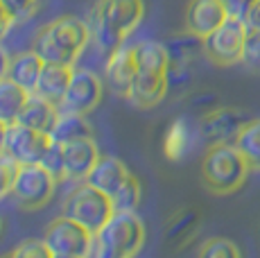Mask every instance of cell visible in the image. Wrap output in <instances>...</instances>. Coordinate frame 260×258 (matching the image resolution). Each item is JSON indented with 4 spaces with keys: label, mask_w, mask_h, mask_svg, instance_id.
Listing matches in <instances>:
<instances>
[{
    "label": "cell",
    "mask_w": 260,
    "mask_h": 258,
    "mask_svg": "<svg viewBox=\"0 0 260 258\" xmlns=\"http://www.w3.org/2000/svg\"><path fill=\"white\" fill-rule=\"evenodd\" d=\"M143 18V0H98L86 18V25L91 29V46L109 57L141 25Z\"/></svg>",
    "instance_id": "cell-1"
},
{
    "label": "cell",
    "mask_w": 260,
    "mask_h": 258,
    "mask_svg": "<svg viewBox=\"0 0 260 258\" xmlns=\"http://www.w3.org/2000/svg\"><path fill=\"white\" fill-rule=\"evenodd\" d=\"M88 43H91V29L86 21L75 16H59L34 34L32 50L43 59V63L77 66Z\"/></svg>",
    "instance_id": "cell-2"
},
{
    "label": "cell",
    "mask_w": 260,
    "mask_h": 258,
    "mask_svg": "<svg viewBox=\"0 0 260 258\" xmlns=\"http://www.w3.org/2000/svg\"><path fill=\"white\" fill-rule=\"evenodd\" d=\"M145 224L136 211H116L107 224L95 233L93 256L98 258H129L145 245Z\"/></svg>",
    "instance_id": "cell-3"
},
{
    "label": "cell",
    "mask_w": 260,
    "mask_h": 258,
    "mask_svg": "<svg viewBox=\"0 0 260 258\" xmlns=\"http://www.w3.org/2000/svg\"><path fill=\"white\" fill-rule=\"evenodd\" d=\"M251 170L247 158L233 143H215L202 158V179L206 188L217 195L236 192Z\"/></svg>",
    "instance_id": "cell-4"
},
{
    "label": "cell",
    "mask_w": 260,
    "mask_h": 258,
    "mask_svg": "<svg viewBox=\"0 0 260 258\" xmlns=\"http://www.w3.org/2000/svg\"><path fill=\"white\" fill-rule=\"evenodd\" d=\"M113 213H116L113 200L88 181H77V186L68 192L61 204V215L79 222L91 233H98L102 229Z\"/></svg>",
    "instance_id": "cell-5"
},
{
    "label": "cell",
    "mask_w": 260,
    "mask_h": 258,
    "mask_svg": "<svg viewBox=\"0 0 260 258\" xmlns=\"http://www.w3.org/2000/svg\"><path fill=\"white\" fill-rule=\"evenodd\" d=\"M43 240L52 251V258H86L93 256L95 233L71 217L59 215L48 224Z\"/></svg>",
    "instance_id": "cell-6"
},
{
    "label": "cell",
    "mask_w": 260,
    "mask_h": 258,
    "mask_svg": "<svg viewBox=\"0 0 260 258\" xmlns=\"http://www.w3.org/2000/svg\"><path fill=\"white\" fill-rule=\"evenodd\" d=\"M57 179L41 166V163H21L14 177L12 197L25 211H39L54 197Z\"/></svg>",
    "instance_id": "cell-7"
},
{
    "label": "cell",
    "mask_w": 260,
    "mask_h": 258,
    "mask_svg": "<svg viewBox=\"0 0 260 258\" xmlns=\"http://www.w3.org/2000/svg\"><path fill=\"white\" fill-rule=\"evenodd\" d=\"M244 37L247 25L242 18L229 16L217 29H213L208 37H204V54L215 66H233L242 61Z\"/></svg>",
    "instance_id": "cell-8"
},
{
    "label": "cell",
    "mask_w": 260,
    "mask_h": 258,
    "mask_svg": "<svg viewBox=\"0 0 260 258\" xmlns=\"http://www.w3.org/2000/svg\"><path fill=\"white\" fill-rule=\"evenodd\" d=\"M104 84L100 75L91 68H77L73 71V79L68 84V91L63 100L59 102V111L79 113V116H88L102 100Z\"/></svg>",
    "instance_id": "cell-9"
},
{
    "label": "cell",
    "mask_w": 260,
    "mask_h": 258,
    "mask_svg": "<svg viewBox=\"0 0 260 258\" xmlns=\"http://www.w3.org/2000/svg\"><path fill=\"white\" fill-rule=\"evenodd\" d=\"M50 143H52L50 134L37 132V129L25 127L21 122H12L7 127L5 152L16 158L18 163H41Z\"/></svg>",
    "instance_id": "cell-10"
},
{
    "label": "cell",
    "mask_w": 260,
    "mask_h": 258,
    "mask_svg": "<svg viewBox=\"0 0 260 258\" xmlns=\"http://www.w3.org/2000/svg\"><path fill=\"white\" fill-rule=\"evenodd\" d=\"M247 120L249 118L244 116V111H238V109H229V107L213 109V111L204 113L202 120H199V134H202V138L208 145L233 143Z\"/></svg>",
    "instance_id": "cell-11"
},
{
    "label": "cell",
    "mask_w": 260,
    "mask_h": 258,
    "mask_svg": "<svg viewBox=\"0 0 260 258\" xmlns=\"http://www.w3.org/2000/svg\"><path fill=\"white\" fill-rule=\"evenodd\" d=\"M170 91V75L168 73H156V71H141L138 68L136 75L132 79L127 98L136 107L141 109H152L156 107Z\"/></svg>",
    "instance_id": "cell-12"
},
{
    "label": "cell",
    "mask_w": 260,
    "mask_h": 258,
    "mask_svg": "<svg viewBox=\"0 0 260 258\" xmlns=\"http://www.w3.org/2000/svg\"><path fill=\"white\" fill-rule=\"evenodd\" d=\"M136 71L138 68H136V59H134V46L122 43L118 50H113L109 54L107 66H104V82H107V86L116 95L127 98Z\"/></svg>",
    "instance_id": "cell-13"
},
{
    "label": "cell",
    "mask_w": 260,
    "mask_h": 258,
    "mask_svg": "<svg viewBox=\"0 0 260 258\" xmlns=\"http://www.w3.org/2000/svg\"><path fill=\"white\" fill-rule=\"evenodd\" d=\"M226 18L229 14L219 0H190L186 7V29L199 39L208 37Z\"/></svg>",
    "instance_id": "cell-14"
},
{
    "label": "cell",
    "mask_w": 260,
    "mask_h": 258,
    "mask_svg": "<svg viewBox=\"0 0 260 258\" xmlns=\"http://www.w3.org/2000/svg\"><path fill=\"white\" fill-rule=\"evenodd\" d=\"M63 156H66V179L84 181L95 166V161L100 158V147L93 141V136L79 138V141L63 145Z\"/></svg>",
    "instance_id": "cell-15"
},
{
    "label": "cell",
    "mask_w": 260,
    "mask_h": 258,
    "mask_svg": "<svg viewBox=\"0 0 260 258\" xmlns=\"http://www.w3.org/2000/svg\"><path fill=\"white\" fill-rule=\"evenodd\" d=\"M129 175H132L129 168L124 166L120 158L109 156V154H100V158L95 161V166L91 168V172H88V177L84 181H88L91 186L98 188V190L113 197L120 190V186L127 181Z\"/></svg>",
    "instance_id": "cell-16"
},
{
    "label": "cell",
    "mask_w": 260,
    "mask_h": 258,
    "mask_svg": "<svg viewBox=\"0 0 260 258\" xmlns=\"http://www.w3.org/2000/svg\"><path fill=\"white\" fill-rule=\"evenodd\" d=\"M59 113L61 111H59V107L54 102L46 100V98L39 95V93H29L23 109H21V113H18L16 122L37 129V132L50 134L54 129V122H57Z\"/></svg>",
    "instance_id": "cell-17"
},
{
    "label": "cell",
    "mask_w": 260,
    "mask_h": 258,
    "mask_svg": "<svg viewBox=\"0 0 260 258\" xmlns=\"http://www.w3.org/2000/svg\"><path fill=\"white\" fill-rule=\"evenodd\" d=\"M73 71L75 66H61V63H43V71L39 75L37 88L34 93L43 95L46 100L54 102L59 107V102L63 100L68 91V84L73 79Z\"/></svg>",
    "instance_id": "cell-18"
},
{
    "label": "cell",
    "mask_w": 260,
    "mask_h": 258,
    "mask_svg": "<svg viewBox=\"0 0 260 258\" xmlns=\"http://www.w3.org/2000/svg\"><path fill=\"white\" fill-rule=\"evenodd\" d=\"M41 71H43V59L34 50H25V52H16L12 57L7 77H12L16 84H21L23 88H27L29 93H34Z\"/></svg>",
    "instance_id": "cell-19"
},
{
    "label": "cell",
    "mask_w": 260,
    "mask_h": 258,
    "mask_svg": "<svg viewBox=\"0 0 260 258\" xmlns=\"http://www.w3.org/2000/svg\"><path fill=\"white\" fill-rule=\"evenodd\" d=\"M93 136L91 132V122L86 120V116H79V113H68V111H61L54 122V129L50 132V138L54 143H73V141H79V138H88Z\"/></svg>",
    "instance_id": "cell-20"
},
{
    "label": "cell",
    "mask_w": 260,
    "mask_h": 258,
    "mask_svg": "<svg viewBox=\"0 0 260 258\" xmlns=\"http://www.w3.org/2000/svg\"><path fill=\"white\" fill-rule=\"evenodd\" d=\"M134 59H136V68L141 71H156V73H168L170 71V54L166 43L161 41H138L134 46Z\"/></svg>",
    "instance_id": "cell-21"
},
{
    "label": "cell",
    "mask_w": 260,
    "mask_h": 258,
    "mask_svg": "<svg viewBox=\"0 0 260 258\" xmlns=\"http://www.w3.org/2000/svg\"><path fill=\"white\" fill-rule=\"evenodd\" d=\"M29 91L23 88L21 84H16L12 77L0 79V120H5L7 125L16 122L18 113H21L25 100H27Z\"/></svg>",
    "instance_id": "cell-22"
},
{
    "label": "cell",
    "mask_w": 260,
    "mask_h": 258,
    "mask_svg": "<svg viewBox=\"0 0 260 258\" xmlns=\"http://www.w3.org/2000/svg\"><path fill=\"white\" fill-rule=\"evenodd\" d=\"M190 145H192V127L188 125V120L179 118L170 125L166 138H163V152L170 161H179L188 154Z\"/></svg>",
    "instance_id": "cell-23"
},
{
    "label": "cell",
    "mask_w": 260,
    "mask_h": 258,
    "mask_svg": "<svg viewBox=\"0 0 260 258\" xmlns=\"http://www.w3.org/2000/svg\"><path fill=\"white\" fill-rule=\"evenodd\" d=\"M233 145L242 152L251 170H260V118H249L240 129Z\"/></svg>",
    "instance_id": "cell-24"
},
{
    "label": "cell",
    "mask_w": 260,
    "mask_h": 258,
    "mask_svg": "<svg viewBox=\"0 0 260 258\" xmlns=\"http://www.w3.org/2000/svg\"><path fill=\"white\" fill-rule=\"evenodd\" d=\"M168 54H170V63L174 66H186L190 61L192 54H197V50H204V39H199L197 34L188 32L186 34H179V37H172L166 43Z\"/></svg>",
    "instance_id": "cell-25"
},
{
    "label": "cell",
    "mask_w": 260,
    "mask_h": 258,
    "mask_svg": "<svg viewBox=\"0 0 260 258\" xmlns=\"http://www.w3.org/2000/svg\"><path fill=\"white\" fill-rule=\"evenodd\" d=\"M111 200H113L116 211H136V208L141 206V200H143L141 181H138L134 175H129L127 181L120 186V190L111 197Z\"/></svg>",
    "instance_id": "cell-26"
},
{
    "label": "cell",
    "mask_w": 260,
    "mask_h": 258,
    "mask_svg": "<svg viewBox=\"0 0 260 258\" xmlns=\"http://www.w3.org/2000/svg\"><path fill=\"white\" fill-rule=\"evenodd\" d=\"M202 258H240V247L229 238H211L199 247Z\"/></svg>",
    "instance_id": "cell-27"
},
{
    "label": "cell",
    "mask_w": 260,
    "mask_h": 258,
    "mask_svg": "<svg viewBox=\"0 0 260 258\" xmlns=\"http://www.w3.org/2000/svg\"><path fill=\"white\" fill-rule=\"evenodd\" d=\"M41 166L46 168L57 181H66V156H63L61 143H54V141L50 143V147L41 158Z\"/></svg>",
    "instance_id": "cell-28"
},
{
    "label": "cell",
    "mask_w": 260,
    "mask_h": 258,
    "mask_svg": "<svg viewBox=\"0 0 260 258\" xmlns=\"http://www.w3.org/2000/svg\"><path fill=\"white\" fill-rule=\"evenodd\" d=\"M21 163L14 156H9L7 152H0V202L7 195H12V186H14V177L18 172Z\"/></svg>",
    "instance_id": "cell-29"
},
{
    "label": "cell",
    "mask_w": 260,
    "mask_h": 258,
    "mask_svg": "<svg viewBox=\"0 0 260 258\" xmlns=\"http://www.w3.org/2000/svg\"><path fill=\"white\" fill-rule=\"evenodd\" d=\"M12 256L16 258H52V251L46 245V240H37V238H29V240H23L18 247L12 249Z\"/></svg>",
    "instance_id": "cell-30"
},
{
    "label": "cell",
    "mask_w": 260,
    "mask_h": 258,
    "mask_svg": "<svg viewBox=\"0 0 260 258\" xmlns=\"http://www.w3.org/2000/svg\"><path fill=\"white\" fill-rule=\"evenodd\" d=\"M242 63L249 68H260V29H247L242 48Z\"/></svg>",
    "instance_id": "cell-31"
},
{
    "label": "cell",
    "mask_w": 260,
    "mask_h": 258,
    "mask_svg": "<svg viewBox=\"0 0 260 258\" xmlns=\"http://www.w3.org/2000/svg\"><path fill=\"white\" fill-rule=\"evenodd\" d=\"M0 3H3V7L12 16V21L16 23V21H25V18L32 16L39 0H0Z\"/></svg>",
    "instance_id": "cell-32"
},
{
    "label": "cell",
    "mask_w": 260,
    "mask_h": 258,
    "mask_svg": "<svg viewBox=\"0 0 260 258\" xmlns=\"http://www.w3.org/2000/svg\"><path fill=\"white\" fill-rule=\"evenodd\" d=\"M224 5L229 16H236V18H247V14L251 12V7L258 3V0H219Z\"/></svg>",
    "instance_id": "cell-33"
},
{
    "label": "cell",
    "mask_w": 260,
    "mask_h": 258,
    "mask_svg": "<svg viewBox=\"0 0 260 258\" xmlns=\"http://www.w3.org/2000/svg\"><path fill=\"white\" fill-rule=\"evenodd\" d=\"M244 25H247V29H260V0L251 7V12L247 14Z\"/></svg>",
    "instance_id": "cell-34"
},
{
    "label": "cell",
    "mask_w": 260,
    "mask_h": 258,
    "mask_svg": "<svg viewBox=\"0 0 260 258\" xmlns=\"http://www.w3.org/2000/svg\"><path fill=\"white\" fill-rule=\"evenodd\" d=\"M12 23H14V21H12V16H9L7 9H5V7H3V3H0V39H3V34L7 32Z\"/></svg>",
    "instance_id": "cell-35"
},
{
    "label": "cell",
    "mask_w": 260,
    "mask_h": 258,
    "mask_svg": "<svg viewBox=\"0 0 260 258\" xmlns=\"http://www.w3.org/2000/svg\"><path fill=\"white\" fill-rule=\"evenodd\" d=\"M9 61H12V57H9L7 50H5L3 46H0V79L7 77V73H9Z\"/></svg>",
    "instance_id": "cell-36"
},
{
    "label": "cell",
    "mask_w": 260,
    "mask_h": 258,
    "mask_svg": "<svg viewBox=\"0 0 260 258\" xmlns=\"http://www.w3.org/2000/svg\"><path fill=\"white\" fill-rule=\"evenodd\" d=\"M7 122L0 120V152H5V138H7Z\"/></svg>",
    "instance_id": "cell-37"
},
{
    "label": "cell",
    "mask_w": 260,
    "mask_h": 258,
    "mask_svg": "<svg viewBox=\"0 0 260 258\" xmlns=\"http://www.w3.org/2000/svg\"><path fill=\"white\" fill-rule=\"evenodd\" d=\"M0 231H3V220H0Z\"/></svg>",
    "instance_id": "cell-38"
}]
</instances>
